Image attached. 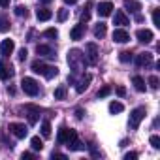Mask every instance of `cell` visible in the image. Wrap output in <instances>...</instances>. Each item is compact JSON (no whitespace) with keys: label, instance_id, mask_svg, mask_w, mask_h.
I'll return each mask as SVG.
<instances>
[{"label":"cell","instance_id":"obj_15","mask_svg":"<svg viewBox=\"0 0 160 160\" xmlns=\"http://www.w3.org/2000/svg\"><path fill=\"white\" fill-rule=\"evenodd\" d=\"M36 53L40 55V57H45V58H55L57 55H55V51H53V47H49V45H38L36 47Z\"/></svg>","mask_w":160,"mask_h":160},{"label":"cell","instance_id":"obj_40","mask_svg":"<svg viewBox=\"0 0 160 160\" xmlns=\"http://www.w3.org/2000/svg\"><path fill=\"white\" fill-rule=\"evenodd\" d=\"M138 158V152H126L124 154V160H136Z\"/></svg>","mask_w":160,"mask_h":160},{"label":"cell","instance_id":"obj_22","mask_svg":"<svg viewBox=\"0 0 160 160\" xmlns=\"http://www.w3.org/2000/svg\"><path fill=\"white\" fill-rule=\"evenodd\" d=\"M45 79H53V77H57L58 75V68L57 66H45V72L42 73Z\"/></svg>","mask_w":160,"mask_h":160},{"label":"cell","instance_id":"obj_28","mask_svg":"<svg viewBox=\"0 0 160 160\" xmlns=\"http://www.w3.org/2000/svg\"><path fill=\"white\" fill-rule=\"evenodd\" d=\"M122 109H124V106H122L121 102H111V104H109V113H113V115H115V113H121Z\"/></svg>","mask_w":160,"mask_h":160},{"label":"cell","instance_id":"obj_23","mask_svg":"<svg viewBox=\"0 0 160 160\" xmlns=\"http://www.w3.org/2000/svg\"><path fill=\"white\" fill-rule=\"evenodd\" d=\"M106 32H108L106 23H98V25L94 27V36H96V38H104V36H106Z\"/></svg>","mask_w":160,"mask_h":160},{"label":"cell","instance_id":"obj_11","mask_svg":"<svg viewBox=\"0 0 160 160\" xmlns=\"http://www.w3.org/2000/svg\"><path fill=\"white\" fill-rule=\"evenodd\" d=\"M15 49V43L13 40H2V43H0V55L2 57H10Z\"/></svg>","mask_w":160,"mask_h":160},{"label":"cell","instance_id":"obj_46","mask_svg":"<svg viewBox=\"0 0 160 160\" xmlns=\"http://www.w3.org/2000/svg\"><path fill=\"white\" fill-rule=\"evenodd\" d=\"M77 2V0H64V4H70V6H73Z\"/></svg>","mask_w":160,"mask_h":160},{"label":"cell","instance_id":"obj_42","mask_svg":"<svg viewBox=\"0 0 160 160\" xmlns=\"http://www.w3.org/2000/svg\"><path fill=\"white\" fill-rule=\"evenodd\" d=\"M83 115H85L83 109H75V117H77V119H83Z\"/></svg>","mask_w":160,"mask_h":160},{"label":"cell","instance_id":"obj_20","mask_svg":"<svg viewBox=\"0 0 160 160\" xmlns=\"http://www.w3.org/2000/svg\"><path fill=\"white\" fill-rule=\"evenodd\" d=\"M132 83H134V87H136V91H139V92H145V79L143 77H139V75H134L132 77Z\"/></svg>","mask_w":160,"mask_h":160},{"label":"cell","instance_id":"obj_18","mask_svg":"<svg viewBox=\"0 0 160 160\" xmlns=\"http://www.w3.org/2000/svg\"><path fill=\"white\" fill-rule=\"evenodd\" d=\"M36 17H38V21H49V19L53 17V12L47 10V8H40V10L36 12Z\"/></svg>","mask_w":160,"mask_h":160},{"label":"cell","instance_id":"obj_1","mask_svg":"<svg viewBox=\"0 0 160 160\" xmlns=\"http://www.w3.org/2000/svg\"><path fill=\"white\" fill-rule=\"evenodd\" d=\"M68 66L72 70L73 75L77 73H81L87 66V57L83 55V51H79V49H70L68 51Z\"/></svg>","mask_w":160,"mask_h":160},{"label":"cell","instance_id":"obj_27","mask_svg":"<svg viewBox=\"0 0 160 160\" xmlns=\"http://www.w3.org/2000/svg\"><path fill=\"white\" fill-rule=\"evenodd\" d=\"M64 98H66V87L60 85L55 89V100H64Z\"/></svg>","mask_w":160,"mask_h":160},{"label":"cell","instance_id":"obj_35","mask_svg":"<svg viewBox=\"0 0 160 160\" xmlns=\"http://www.w3.org/2000/svg\"><path fill=\"white\" fill-rule=\"evenodd\" d=\"M111 92V87L109 85H106V87H102L100 91H98V98H104V96H108Z\"/></svg>","mask_w":160,"mask_h":160},{"label":"cell","instance_id":"obj_25","mask_svg":"<svg viewBox=\"0 0 160 160\" xmlns=\"http://www.w3.org/2000/svg\"><path fill=\"white\" fill-rule=\"evenodd\" d=\"M66 145H68V149H70V151H81V149H83V143L79 141L77 138H75V139H72V141H70V143H66Z\"/></svg>","mask_w":160,"mask_h":160},{"label":"cell","instance_id":"obj_19","mask_svg":"<svg viewBox=\"0 0 160 160\" xmlns=\"http://www.w3.org/2000/svg\"><path fill=\"white\" fill-rule=\"evenodd\" d=\"M25 109L27 111H30V115H28V121H30V124H34L36 121H38V113H40V108H36V106H25Z\"/></svg>","mask_w":160,"mask_h":160},{"label":"cell","instance_id":"obj_39","mask_svg":"<svg viewBox=\"0 0 160 160\" xmlns=\"http://www.w3.org/2000/svg\"><path fill=\"white\" fill-rule=\"evenodd\" d=\"M27 55H28V51L23 47V49H19V55H17V58H19V60H25V58H27Z\"/></svg>","mask_w":160,"mask_h":160},{"label":"cell","instance_id":"obj_9","mask_svg":"<svg viewBox=\"0 0 160 160\" xmlns=\"http://www.w3.org/2000/svg\"><path fill=\"white\" fill-rule=\"evenodd\" d=\"M136 38H138L141 43H151L152 38H154V34H152V30H149V28H139V30L136 32Z\"/></svg>","mask_w":160,"mask_h":160},{"label":"cell","instance_id":"obj_14","mask_svg":"<svg viewBox=\"0 0 160 160\" xmlns=\"http://www.w3.org/2000/svg\"><path fill=\"white\" fill-rule=\"evenodd\" d=\"M152 62V55L151 53H147V51H143V53H138L136 55V64L141 68V66H149Z\"/></svg>","mask_w":160,"mask_h":160},{"label":"cell","instance_id":"obj_5","mask_svg":"<svg viewBox=\"0 0 160 160\" xmlns=\"http://www.w3.org/2000/svg\"><path fill=\"white\" fill-rule=\"evenodd\" d=\"M85 49H87V62H91V64H96L98 62V45L96 43H92V42H89L87 45H85Z\"/></svg>","mask_w":160,"mask_h":160},{"label":"cell","instance_id":"obj_6","mask_svg":"<svg viewBox=\"0 0 160 160\" xmlns=\"http://www.w3.org/2000/svg\"><path fill=\"white\" fill-rule=\"evenodd\" d=\"M10 132H12L17 139H23V138H27L28 128H27L25 124H21V122H12V124H10Z\"/></svg>","mask_w":160,"mask_h":160},{"label":"cell","instance_id":"obj_24","mask_svg":"<svg viewBox=\"0 0 160 160\" xmlns=\"http://www.w3.org/2000/svg\"><path fill=\"white\" fill-rule=\"evenodd\" d=\"M30 147H32V151H42V149H43V141H42L38 136H34V138L30 139Z\"/></svg>","mask_w":160,"mask_h":160},{"label":"cell","instance_id":"obj_29","mask_svg":"<svg viewBox=\"0 0 160 160\" xmlns=\"http://www.w3.org/2000/svg\"><path fill=\"white\" fill-rule=\"evenodd\" d=\"M119 60H121V62H132V60H134V55H132L130 51H122V53L119 55Z\"/></svg>","mask_w":160,"mask_h":160},{"label":"cell","instance_id":"obj_30","mask_svg":"<svg viewBox=\"0 0 160 160\" xmlns=\"http://www.w3.org/2000/svg\"><path fill=\"white\" fill-rule=\"evenodd\" d=\"M42 136L43 138H49L51 136V124H49V121H43L42 122Z\"/></svg>","mask_w":160,"mask_h":160},{"label":"cell","instance_id":"obj_8","mask_svg":"<svg viewBox=\"0 0 160 160\" xmlns=\"http://www.w3.org/2000/svg\"><path fill=\"white\" fill-rule=\"evenodd\" d=\"M96 12L100 17H109L111 12H113V2H109V0H104V2H100L96 6Z\"/></svg>","mask_w":160,"mask_h":160},{"label":"cell","instance_id":"obj_45","mask_svg":"<svg viewBox=\"0 0 160 160\" xmlns=\"http://www.w3.org/2000/svg\"><path fill=\"white\" fill-rule=\"evenodd\" d=\"M23 158H28L30 160V158H34V154L32 152H23Z\"/></svg>","mask_w":160,"mask_h":160},{"label":"cell","instance_id":"obj_3","mask_svg":"<svg viewBox=\"0 0 160 160\" xmlns=\"http://www.w3.org/2000/svg\"><path fill=\"white\" fill-rule=\"evenodd\" d=\"M143 117H145V108H136V109H132L130 119H128L130 128H132V130H138L139 124H141V121H143Z\"/></svg>","mask_w":160,"mask_h":160},{"label":"cell","instance_id":"obj_37","mask_svg":"<svg viewBox=\"0 0 160 160\" xmlns=\"http://www.w3.org/2000/svg\"><path fill=\"white\" fill-rule=\"evenodd\" d=\"M149 141H151V145H152L154 149H160V138H158V136H151Z\"/></svg>","mask_w":160,"mask_h":160},{"label":"cell","instance_id":"obj_44","mask_svg":"<svg viewBox=\"0 0 160 160\" xmlns=\"http://www.w3.org/2000/svg\"><path fill=\"white\" fill-rule=\"evenodd\" d=\"M10 6V0H0V8H8Z\"/></svg>","mask_w":160,"mask_h":160},{"label":"cell","instance_id":"obj_7","mask_svg":"<svg viewBox=\"0 0 160 160\" xmlns=\"http://www.w3.org/2000/svg\"><path fill=\"white\" fill-rule=\"evenodd\" d=\"M13 77V68L12 64H8L6 60H0V79L2 81H8V79Z\"/></svg>","mask_w":160,"mask_h":160},{"label":"cell","instance_id":"obj_26","mask_svg":"<svg viewBox=\"0 0 160 160\" xmlns=\"http://www.w3.org/2000/svg\"><path fill=\"white\" fill-rule=\"evenodd\" d=\"M8 30H10V21L6 15L0 13V32H8Z\"/></svg>","mask_w":160,"mask_h":160},{"label":"cell","instance_id":"obj_17","mask_svg":"<svg viewBox=\"0 0 160 160\" xmlns=\"http://www.w3.org/2000/svg\"><path fill=\"white\" fill-rule=\"evenodd\" d=\"M124 8L130 10L132 13H139V10H141V2H138V0H124Z\"/></svg>","mask_w":160,"mask_h":160},{"label":"cell","instance_id":"obj_21","mask_svg":"<svg viewBox=\"0 0 160 160\" xmlns=\"http://www.w3.org/2000/svg\"><path fill=\"white\" fill-rule=\"evenodd\" d=\"M45 66H47V64H45L43 60L36 58V60L32 62V66H30V68H32V72H34V73H43V72H45Z\"/></svg>","mask_w":160,"mask_h":160},{"label":"cell","instance_id":"obj_32","mask_svg":"<svg viewBox=\"0 0 160 160\" xmlns=\"http://www.w3.org/2000/svg\"><path fill=\"white\" fill-rule=\"evenodd\" d=\"M91 8H92V2H87V6H85V8H83V10H85V12H83V13H81V19H83V21H89V19H91V12H89V10H91Z\"/></svg>","mask_w":160,"mask_h":160},{"label":"cell","instance_id":"obj_43","mask_svg":"<svg viewBox=\"0 0 160 160\" xmlns=\"http://www.w3.org/2000/svg\"><path fill=\"white\" fill-rule=\"evenodd\" d=\"M51 156H53V158H66V154H62V152H55V151H53Z\"/></svg>","mask_w":160,"mask_h":160},{"label":"cell","instance_id":"obj_2","mask_svg":"<svg viewBox=\"0 0 160 160\" xmlns=\"http://www.w3.org/2000/svg\"><path fill=\"white\" fill-rule=\"evenodd\" d=\"M21 89H23V92L28 94V96H36V94L40 92V85H38L36 79H32V77H23Z\"/></svg>","mask_w":160,"mask_h":160},{"label":"cell","instance_id":"obj_34","mask_svg":"<svg viewBox=\"0 0 160 160\" xmlns=\"http://www.w3.org/2000/svg\"><path fill=\"white\" fill-rule=\"evenodd\" d=\"M43 36H45V38H57V36H58V30H57V28H47V30L43 32Z\"/></svg>","mask_w":160,"mask_h":160},{"label":"cell","instance_id":"obj_33","mask_svg":"<svg viewBox=\"0 0 160 160\" xmlns=\"http://www.w3.org/2000/svg\"><path fill=\"white\" fill-rule=\"evenodd\" d=\"M152 23H154V27L160 28V8H154L152 10Z\"/></svg>","mask_w":160,"mask_h":160},{"label":"cell","instance_id":"obj_12","mask_svg":"<svg viewBox=\"0 0 160 160\" xmlns=\"http://www.w3.org/2000/svg\"><path fill=\"white\" fill-rule=\"evenodd\" d=\"M113 42H117V43H126V42H130V34H128L124 28H115V30H113Z\"/></svg>","mask_w":160,"mask_h":160},{"label":"cell","instance_id":"obj_16","mask_svg":"<svg viewBox=\"0 0 160 160\" xmlns=\"http://www.w3.org/2000/svg\"><path fill=\"white\" fill-rule=\"evenodd\" d=\"M83 36H85V25H83V23L75 25V27L70 30V38H72V40H81Z\"/></svg>","mask_w":160,"mask_h":160},{"label":"cell","instance_id":"obj_36","mask_svg":"<svg viewBox=\"0 0 160 160\" xmlns=\"http://www.w3.org/2000/svg\"><path fill=\"white\" fill-rule=\"evenodd\" d=\"M57 17H58V21H60V23H62V21H66V19H68V10H64V8H62V10H58V15H57Z\"/></svg>","mask_w":160,"mask_h":160},{"label":"cell","instance_id":"obj_10","mask_svg":"<svg viewBox=\"0 0 160 160\" xmlns=\"http://www.w3.org/2000/svg\"><path fill=\"white\" fill-rule=\"evenodd\" d=\"M92 81V75L91 73H87V75H83L81 79H79V81L75 83V91L79 92V94H81V92H85L87 89H89V83Z\"/></svg>","mask_w":160,"mask_h":160},{"label":"cell","instance_id":"obj_13","mask_svg":"<svg viewBox=\"0 0 160 160\" xmlns=\"http://www.w3.org/2000/svg\"><path fill=\"white\" fill-rule=\"evenodd\" d=\"M113 25H119V27H126V25H130V19L126 17L124 10H117V12H115V17H113Z\"/></svg>","mask_w":160,"mask_h":160},{"label":"cell","instance_id":"obj_38","mask_svg":"<svg viewBox=\"0 0 160 160\" xmlns=\"http://www.w3.org/2000/svg\"><path fill=\"white\" fill-rule=\"evenodd\" d=\"M149 85H151V89H158V77L156 75H151L149 77Z\"/></svg>","mask_w":160,"mask_h":160},{"label":"cell","instance_id":"obj_4","mask_svg":"<svg viewBox=\"0 0 160 160\" xmlns=\"http://www.w3.org/2000/svg\"><path fill=\"white\" fill-rule=\"evenodd\" d=\"M75 138H77V132L72 130V128H66V126H60V130H58V134H57V141H58V143H70V141L75 139Z\"/></svg>","mask_w":160,"mask_h":160},{"label":"cell","instance_id":"obj_41","mask_svg":"<svg viewBox=\"0 0 160 160\" xmlns=\"http://www.w3.org/2000/svg\"><path fill=\"white\" fill-rule=\"evenodd\" d=\"M117 94H119V96H124V94H126V89H124V87H117Z\"/></svg>","mask_w":160,"mask_h":160},{"label":"cell","instance_id":"obj_31","mask_svg":"<svg viewBox=\"0 0 160 160\" xmlns=\"http://www.w3.org/2000/svg\"><path fill=\"white\" fill-rule=\"evenodd\" d=\"M15 15H17V17H25V19H27V17H28V10H27L25 6H17V8H15Z\"/></svg>","mask_w":160,"mask_h":160}]
</instances>
